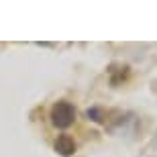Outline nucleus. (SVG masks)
I'll return each instance as SVG.
<instances>
[{"label":"nucleus","instance_id":"3","mask_svg":"<svg viewBox=\"0 0 157 157\" xmlns=\"http://www.w3.org/2000/svg\"><path fill=\"white\" fill-rule=\"evenodd\" d=\"M86 114H88L90 118H92V121H96V122H106V118H104V112L100 110V108H92V110H88Z\"/></svg>","mask_w":157,"mask_h":157},{"label":"nucleus","instance_id":"2","mask_svg":"<svg viewBox=\"0 0 157 157\" xmlns=\"http://www.w3.org/2000/svg\"><path fill=\"white\" fill-rule=\"evenodd\" d=\"M53 147H55V151H57L61 157H71L74 153H76V141L71 139L70 135H59Z\"/></svg>","mask_w":157,"mask_h":157},{"label":"nucleus","instance_id":"1","mask_svg":"<svg viewBox=\"0 0 157 157\" xmlns=\"http://www.w3.org/2000/svg\"><path fill=\"white\" fill-rule=\"evenodd\" d=\"M49 118H51L53 127L67 128V127L74 124V121H76V108H74L70 102L59 100V102H55V104L51 106V110H49Z\"/></svg>","mask_w":157,"mask_h":157}]
</instances>
